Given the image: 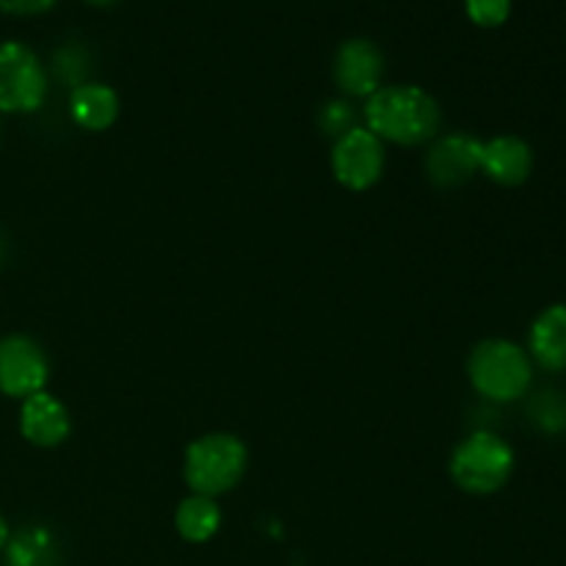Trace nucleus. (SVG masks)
Instances as JSON below:
<instances>
[{
  "instance_id": "412c9836",
  "label": "nucleus",
  "mask_w": 566,
  "mask_h": 566,
  "mask_svg": "<svg viewBox=\"0 0 566 566\" xmlns=\"http://www.w3.org/2000/svg\"><path fill=\"white\" fill-rule=\"evenodd\" d=\"M86 3H94V6H114L116 0H86Z\"/></svg>"
},
{
  "instance_id": "7ed1b4c3",
  "label": "nucleus",
  "mask_w": 566,
  "mask_h": 566,
  "mask_svg": "<svg viewBox=\"0 0 566 566\" xmlns=\"http://www.w3.org/2000/svg\"><path fill=\"white\" fill-rule=\"evenodd\" d=\"M468 376L475 392L490 401H517L534 379L531 357L512 340H484L468 359Z\"/></svg>"
},
{
  "instance_id": "9d476101",
  "label": "nucleus",
  "mask_w": 566,
  "mask_h": 566,
  "mask_svg": "<svg viewBox=\"0 0 566 566\" xmlns=\"http://www.w3.org/2000/svg\"><path fill=\"white\" fill-rule=\"evenodd\" d=\"M20 431L31 446L39 448H59L61 442L70 440L72 420L64 403L48 390L28 396L20 409Z\"/></svg>"
},
{
  "instance_id": "39448f33",
  "label": "nucleus",
  "mask_w": 566,
  "mask_h": 566,
  "mask_svg": "<svg viewBox=\"0 0 566 566\" xmlns=\"http://www.w3.org/2000/svg\"><path fill=\"white\" fill-rule=\"evenodd\" d=\"M48 97V75L28 44H0V111L3 114H33Z\"/></svg>"
},
{
  "instance_id": "9b49d317",
  "label": "nucleus",
  "mask_w": 566,
  "mask_h": 566,
  "mask_svg": "<svg viewBox=\"0 0 566 566\" xmlns=\"http://www.w3.org/2000/svg\"><path fill=\"white\" fill-rule=\"evenodd\" d=\"M481 171L497 186H523L534 171V153L517 136H495L481 147Z\"/></svg>"
},
{
  "instance_id": "20e7f679",
  "label": "nucleus",
  "mask_w": 566,
  "mask_h": 566,
  "mask_svg": "<svg viewBox=\"0 0 566 566\" xmlns=\"http://www.w3.org/2000/svg\"><path fill=\"white\" fill-rule=\"evenodd\" d=\"M514 473V451L492 431H475L451 457L453 484L470 495H492L503 490Z\"/></svg>"
},
{
  "instance_id": "ddd939ff",
  "label": "nucleus",
  "mask_w": 566,
  "mask_h": 566,
  "mask_svg": "<svg viewBox=\"0 0 566 566\" xmlns=\"http://www.w3.org/2000/svg\"><path fill=\"white\" fill-rule=\"evenodd\" d=\"M70 111L83 130H108L119 116V97L105 83H81L72 92Z\"/></svg>"
},
{
  "instance_id": "f03ea898",
  "label": "nucleus",
  "mask_w": 566,
  "mask_h": 566,
  "mask_svg": "<svg viewBox=\"0 0 566 566\" xmlns=\"http://www.w3.org/2000/svg\"><path fill=\"white\" fill-rule=\"evenodd\" d=\"M249 451L235 434H205L193 440L186 451V484L193 495L219 497L235 490L247 473Z\"/></svg>"
},
{
  "instance_id": "6e6552de",
  "label": "nucleus",
  "mask_w": 566,
  "mask_h": 566,
  "mask_svg": "<svg viewBox=\"0 0 566 566\" xmlns=\"http://www.w3.org/2000/svg\"><path fill=\"white\" fill-rule=\"evenodd\" d=\"M385 55L368 39H348L337 48L335 83L348 97H370L381 88Z\"/></svg>"
},
{
  "instance_id": "2eb2a0df",
  "label": "nucleus",
  "mask_w": 566,
  "mask_h": 566,
  "mask_svg": "<svg viewBox=\"0 0 566 566\" xmlns=\"http://www.w3.org/2000/svg\"><path fill=\"white\" fill-rule=\"evenodd\" d=\"M175 525L182 539L191 542V545H202V542L213 539L216 531H219L221 512L213 497L191 495L177 506Z\"/></svg>"
},
{
  "instance_id": "0eeeda50",
  "label": "nucleus",
  "mask_w": 566,
  "mask_h": 566,
  "mask_svg": "<svg viewBox=\"0 0 566 566\" xmlns=\"http://www.w3.org/2000/svg\"><path fill=\"white\" fill-rule=\"evenodd\" d=\"M50 379V363L42 346L28 335L0 337V392L9 398L36 396Z\"/></svg>"
},
{
  "instance_id": "4468645a",
  "label": "nucleus",
  "mask_w": 566,
  "mask_h": 566,
  "mask_svg": "<svg viewBox=\"0 0 566 566\" xmlns=\"http://www.w3.org/2000/svg\"><path fill=\"white\" fill-rule=\"evenodd\" d=\"M6 558H9V566H55L59 564V545L48 528L28 525L17 536H9Z\"/></svg>"
},
{
  "instance_id": "6ab92c4d",
  "label": "nucleus",
  "mask_w": 566,
  "mask_h": 566,
  "mask_svg": "<svg viewBox=\"0 0 566 566\" xmlns=\"http://www.w3.org/2000/svg\"><path fill=\"white\" fill-rule=\"evenodd\" d=\"M55 0H0V11L6 14H42Z\"/></svg>"
},
{
  "instance_id": "f3484780",
  "label": "nucleus",
  "mask_w": 566,
  "mask_h": 566,
  "mask_svg": "<svg viewBox=\"0 0 566 566\" xmlns=\"http://www.w3.org/2000/svg\"><path fill=\"white\" fill-rule=\"evenodd\" d=\"M468 17L481 28H497L512 14V0H464Z\"/></svg>"
},
{
  "instance_id": "dca6fc26",
  "label": "nucleus",
  "mask_w": 566,
  "mask_h": 566,
  "mask_svg": "<svg viewBox=\"0 0 566 566\" xmlns=\"http://www.w3.org/2000/svg\"><path fill=\"white\" fill-rule=\"evenodd\" d=\"M534 420L545 431H564L566 429V398L562 392H542L539 401L534 403Z\"/></svg>"
},
{
  "instance_id": "1a4fd4ad",
  "label": "nucleus",
  "mask_w": 566,
  "mask_h": 566,
  "mask_svg": "<svg viewBox=\"0 0 566 566\" xmlns=\"http://www.w3.org/2000/svg\"><path fill=\"white\" fill-rule=\"evenodd\" d=\"M481 147L484 142L473 136H442L426 158L429 180L440 188H457L473 180L481 171Z\"/></svg>"
},
{
  "instance_id": "f8f14e48",
  "label": "nucleus",
  "mask_w": 566,
  "mask_h": 566,
  "mask_svg": "<svg viewBox=\"0 0 566 566\" xmlns=\"http://www.w3.org/2000/svg\"><path fill=\"white\" fill-rule=\"evenodd\" d=\"M528 352L545 370H566V304H553L534 321Z\"/></svg>"
},
{
  "instance_id": "423d86ee",
  "label": "nucleus",
  "mask_w": 566,
  "mask_h": 566,
  "mask_svg": "<svg viewBox=\"0 0 566 566\" xmlns=\"http://www.w3.org/2000/svg\"><path fill=\"white\" fill-rule=\"evenodd\" d=\"M385 142L368 127H354L332 147V175L348 191H368L385 175Z\"/></svg>"
},
{
  "instance_id": "f257e3e1",
  "label": "nucleus",
  "mask_w": 566,
  "mask_h": 566,
  "mask_svg": "<svg viewBox=\"0 0 566 566\" xmlns=\"http://www.w3.org/2000/svg\"><path fill=\"white\" fill-rule=\"evenodd\" d=\"M368 130L398 147H418L440 130V105L420 86H385L365 105Z\"/></svg>"
},
{
  "instance_id": "a211bd4d",
  "label": "nucleus",
  "mask_w": 566,
  "mask_h": 566,
  "mask_svg": "<svg viewBox=\"0 0 566 566\" xmlns=\"http://www.w3.org/2000/svg\"><path fill=\"white\" fill-rule=\"evenodd\" d=\"M321 127H324L326 136H335V142L340 136H346L348 130H354V111L352 105L343 103V99H335V103H326L321 108Z\"/></svg>"
},
{
  "instance_id": "aec40b11",
  "label": "nucleus",
  "mask_w": 566,
  "mask_h": 566,
  "mask_svg": "<svg viewBox=\"0 0 566 566\" xmlns=\"http://www.w3.org/2000/svg\"><path fill=\"white\" fill-rule=\"evenodd\" d=\"M9 536H11L9 523H6V517H3V514H0V551H3V547H6V542H9Z\"/></svg>"
}]
</instances>
